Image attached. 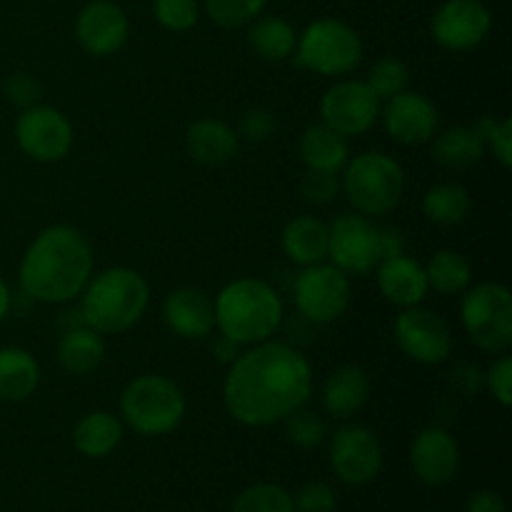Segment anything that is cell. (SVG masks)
<instances>
[{
  "label": "cell",
  "instance_id": "9",
  "mask_svg": "<svg viewBox=\"0 0 512 512\" xmlns=\"http://www.w3.org/2000/svg\"><path fill=\"white\" fill-rule=\"evenodd\" d=\"M350 298V280L348 275L333 263H315L305 265L293 283L295 308L310 323H333L348 310Z\"/></svg>",
  "mask_w": 512,
  "mask_h": 512
},
{
  "label": "cell",
  "instance_id": "21",
  "mask_svg": "<svg viewBox=\"0 0 512 512\" xmlns=\"http://www.w3.org/2000/svg\"><path fill=\"white\" fill-rule=\"evenodd\" d=\"M240 135L233 125L218 118H200L185 133V150L190 158L208 168L228 165L238 155Z\"/></svg>",
  "mask_w": 512,
  "mask_h": 512
},
{
  "label": "cell",
  "instance_id": "26",
  "mask_svg": "<svg viewBox=\"0 0 512 512\" xmlns=\"http://www.w3.org/2000/svg\"><path fill=\"white\" fill-rule=\"evenodd\" d=\"M55 355H58V363L65 373L70 375H90L93 370L100 368L105 358V343L103 335L98 330L88 328H73L58 340V348H55Z\"/></svg>",
  "mask_w": 512,
  "mask_h": 512
},
{
  "label": "cell",
  "instance_id": "13",
  "mask_svg": "<svg viewBox=\"0 0 512 512\" xmlns=\"http://www.w3.org/2000/svg\"><path fill=\"white\" fill-rule=\"evenodd\" d=\"M398 348L420 365L445 363L453 353V333L448 323L433 310L403 308L393 325Z\"/></svg>",
  "mask_w": 512,
  "mask_h": 512
},
{
  "label": "cell",
  "instance_id": "5",
  "mask_svg": "<svg viewBox=\"0 0 512 512\" xmlns=\"http://www.w3.org/2000/svg\"><path fill=\"white\" fill-rule=\"evenodd\" d=\"M185 408L188 403L180 385L165 375H140L120 395V415L145 438L173 433L183 423Z\"/></svg>",
  "mask_w": 512,
  "mask_h": 512
},
{
  "label": "cell",
  "instance_id": "41",
  "mask_svg": "<svg viewBox=\"0 0 512 512\" xmlns=\"http://www.w3.org/2000/svg\"><path fill=\"white\" fill-rule=\"evenodd\" d=\"M485 385L493 393V398L498 400L503 408H510L512 403V358L510 355H500L493 365L485 373Z\"/></svg>",
  "mask_w": 512,
  "mask_h": 512
},
{
  "label": "cell",
  "instance_id": "33",
  "mask_svg": "<svg viewBox=\"0 0 512 512\" xmlns=\"http://www.w3.org/2000/svg\"><path fill=\"white\" fill-rule=\"evenodd\" d=\"M365 83H368V88L378 95L380 103H385V100L395 98V95H400L403 90H408L410 70L403 60L393 58V55H385V58H380L378 63L370 68Z\"/></svg>",
  "mask_w": 512,
  "mask_h": 512
},
{
  "label": "cell",
  "instance_id": "47",
  "mask_svg": "<svg viewBox=\"0 0 512 512\" xmlns=\"http://www.w3.org/2000/svg\"><path fill=\"white\" fill-rule=\"evenodd\" d=\"M8 310H10V290L8 285H5V280L0 278V320L8 315Z\"/></svg>",
  "mask_w": 512,
  "mask_h": 512
},
{
  "label": "cell",
  "instance_id": "37",
  "mask_svg": "<svg viewBox=\"0 0 512 512\" xmlns=\"http://www.w3.org/2000/svg\"><path fill=\"white\" fill-rule=\"evenodd\" d=\"M475 130H478V135L483 138L485 150L488 148L493 150V155L500 160V165H503V168H510L512 165V120L510 118L495 120V118H490V115H485V118L478 120Z\"/></svg>",
  "mask_w": 512,
  "mask_h": 512
},
{
  "label": "cell",
  "instance_id": "24",
  "mask_svg": "<svg viewBox=\"0 0 512 512\" xmlns=\"http://www.w3.org/2000/svg\"><path fill=\"white\" fill-rule=\"evenodd\" d=\"M300 158L305 168L310 170H328V173H340L350 160L348 138L335 133L325 123L310 125L300 138Z\"/></svg>",
  "mask_w": 512,
  "mask_h": 512
},
{
  "label": "cell",
  "instance_id": "40",
  "mask_svg": "<svg viewBox=\"0 0 512 512\" xmlns=\"http://www.w3.org/2000/svg\"><path fill=\"white\" fill-rule=\"evenodd\" d=\"M275 128H278V120H275V113L268 108H250L248 113L240 118V138L250 140V143H265L275 135Z\"/></svg>",
  "mask_w": 512,
  "mask_h": 512
},
{
  "label": "cell",
  "instance_id": "23",
  "mask_svg": "<svg viewBox=\"0 0 512 512\" xmlns=\"http://www.w3.org/2000/svg\"><path fill=\"white\" fill-rule=\"evenodd\" d=\"M330 243V225L315 215H298L288 220L280 233V245L283 253L293 260L295 265H315L328 258Z\"/></svg>",
  "mask_w": 512,
  "mask_h": 512
},
{
  "label": "cell",
  "instance_id": "27",
  "mask_svg": "<svg viewBox=\"0 0 512 512\" xmlns=\"http://www.w3.org/2000/svg\"><path fill=\"white\" fill-rule=\"evenodd\" d=\"M73 443L85 458H108L123 443V423L108 410H95L75 425Z\"/></svg>",
  "mask_w": 512,
  "mask_h": 512
},
{
  "label": "cell",
  "instance_id": "31",
  "mask_svg": "<svg viewBox=\"0 0 512 512\" xmlns=\"http://www.w3.org/2000/svg\"><path fill=\"white\" fill-rule=\"evenodd\" d=\"M473 200L470 193L458 183H440L425 193L423 213L425 218L438 225H458L468 218Z\"/></svg>",
  "mask_w": 512,
  "mask_h": 512
},
{
  "label": "cell",
  "instance_id": "14",
  "mask_svg": "<svg viewBox=\"0 0 512 512\" xmlns=\"http://www.w3.org/2000/svg\"><path fill=\"white\" fill-rule=\"evenodd\" d=\"M330 465L343 483L368 485L383 468V445L365 425H343L330 443Z\"/></svg>",
  "mask_w": 512,
  "mask_h": 512
},
{
  "label": "cell",
  "instance_id": "10",
  "mask_svg": "<svg viewBox=\"0 0 512 512\" xmlns=\"http://www.w3.org/2000/svg\"><path fill=\"white\" fill-rule=\"evenodd\" d=\"M328 258L345 275H368L383 260L380 225L363 213H343L330 225Z\"/></svg>",
  "mask_w": 512,
  "mask_h": 512
},
{
  "label": "cell",
  "instance_id": "11",
  "mask_svg": "<svg viewBox=\"0 0 512 512\" xmlns=\"http://www.w3.org/2000/svg\"><path fill=\"white\" fill-rule=\"evenodd\" d=\"M380 108L383 103L365 80H340L325 90L320 100V118L343 138H355L368 133L378 123Z\"/></svg>",
  "mask_w": 512,
  "mask_h": 512
},
{
  "label": "cell",
  "instance_id": "1",
  "mask_svg": "<svg viewBox=\"0 0 512 512\" xmlns=\"http://www.w3.org/2000/svg\"><path fill=\"white\" fill-rule=\"evenodd\" d=\"M313 395V368L295 348L275 340L250 345L230 363L223 403L230 418L248 428L283 423Z\"/></svg>",
  "mask_w": 512,
  "mask_h": 512
},
{
  "label": "cell",
  "instance_id": "22",
  "mask_svg": "<svg viewBox=\"0 0 512 512\" xmlns=\"http://www.w3.org/2000/svg\"><path fill=\"white\" fill-rule=\"evenodd\" d=\"M370 398V378L363 368L348 363L335 368L328 375L323 388V408L325 413L338 420L353 418L355 413L365 408Z\"/></svg>",
  "mask_w": 512,
  "mask_h": 512
},
{
  "label": "cell",
  "instance_id": "34",
  "mask_svg": "<svg viewBox=\"0 0 512 512\" xmlns=\"http://www.w3.org/2000/svg\"><path fill=\"white\" fill-rule=\"evenodd\" d=\"M285 423V438L288 443H293L295 448L300 450H313L318 445H323L325 435H328V428H325V420L320 418L313 410L298 408L283 420Z\"/></svg>",
  "mask_w": 512,
  "mask_h": 512
},
{
  "label": "cell",
  "instance_id": "2",
  "mask_svg": "<svg viewBox=\"0 0 512 512\" xmlns=\"http://www.w3.org/2000/svg\"><path fill=\"white\" fill-rule=\"evenodd\" d=\"M93 278V248L80 230L50 225L28 245L20 285L38 303L58 305L78 298Z\"/></svg>",
  "mask_w": 512,
  "mask_h": 512
},
{
  "label": "cell",
  "instance_id": "3",
  "mask_svg": "<svg viewBox=\"0 0 512 512\" xmlns=\"http://www.w3.org/2000/svg\"><path fill=\"white\" fill-rule=\"evenodd\" d=\"M215 328L235 343L255 345L270 340L283 323V300L278 290L258 278H238L213 300Z\"/></svg>",
  "mask_w": 512,
  "mask_h": 512
},
{
  "label": "cell",
  "instance_id": "8",
  "mask_svg": "<svg viewBox=\"0 0 512 512\" xmlns=\"http://www.w3.org/2000/svg\"><path fill=\"white\" fill-rule=\"evenodd\" d=\"M460 318L468 338L485 353L503 355L512 345V295L500 283L465 290Z\"/></svg>",
  "mask_w": 512,
  "mask_h": 512
},
{
  "label": "cell",
  "instance_id": "16",
  "mask_svg": "<svg viewBox=\"0 0 512 512\" xmlns=\"http://www.w3.org/2000/svg\"><path fill=\"white\" fill-rule=\"evenodd\" d=\"M385 130L400 145H423L430 143L438 133L440 115L433 100L425 98L415 90H403L395 98L385 100V108H380Z\"/></svg>",
  "mask_w": 512,
  "mask_h": 512
},
{
  "label": "cell",
  "instance_id": "36",
  "mask_svg": "<svg viewBox=\"0 0 512 512\" xmlns=\"http://www.w3.org/2000/svg\"><path fill=\"white\" fill-rule=\"evenodd\" d=\"M153 13L165 30L185 33L198 23L200 5L198 0H153Z\"/></svg>",
  "mask_w": 512,
  "mask_h": 512
},
{
  "label": "cell",
  "instance_id": "6",
  "mask_svg": "<svg viewBox=\"0 0 512 512\" xmlns=\"http://www.w3.org/2000/svg\"><path fill=\"white\" fill-rule=\"evenodd\" d=\"M340 190L350 205L363 215H388L405 193V173L398 160L385 153H363L348 160L340 178Z\"/></svg>",
  "mask_w": 512,
  "mask_h": 512
},
{
  "label": "cell",
  "instance_id": "39",
  "mask_svg": "<svg viewBox=\"0 0 512 512\" xmlns=\"http://www.w3.org/2000/svg\"><path fill=\"white\" fill-rule=\"evenodd\" d=\"M295 512H335L338 495L325 483H308L298 490L293 498Z\"/></svg>",
  "mask_w": 512,
  "mask_h": 512
},
{
  "label": "cell",
  "instance_id": "45",
  "mask_svg": "<svg viewBox=\"0 0 512 512\" xmlns=\"http://www.w3.org/2000/svg\"><path fill=\"white\" fill-rule=\"evenodd\" d=\"M210 350H213V355H215V360H218V363L230 365L235 358H238L240 353H243V345L235 343L233 338H228V335L220 333L218 338L213 340V345H210Z\"/></svg>",
  "mask_w": 512,
  "mask_h": 512
},
{
  "label": "cell",
  "instance_id": "28",
  "mask_svg": "<svg viewBox=\"0 0 512 512\" xmlns=\"http://www.w3.org/2000/svg\"><path fill=\"white\" fill-rule=\"evenodd\" d=\"M295 43H298V33L293 25L278 15H265V18H255L248 30V45L258 58L268 60V63H283L295 53Z\"/></svg>",
  "mask_w": 512,
  "mask_h": 512
},
{
  "label": "cell",
  "instance_id": "19",
  "mask_svg": "<svg viewBox=\"0 0 512 512\" xmlns=\"http://www.w3.org/2000/svg\"><path fill=\"white\" fill-rule=\"evenodd\" d=\"M163 320L170 333L185 340H203L215 328V308L208 293L193 285L173 290L163 303Z\"/></svg>",
  "mask_w": 512,
  "mask_h": 512
},
{
  "label": "cell",
  "instance_id": "42",
  "mask_svg": "<svg viewBox=\"0 0 512 512\" xmlns=\"http://www.w3.org/2000/svg\"><path fill=\"white\" fill-rule=\"evenodd\" d=\"M3 90H5V95H8L10 103L20 105L23 110L38 103V98H40L38 80L28 73L8 75V80L3 83Z\"/></svg>",
  "mask_w": 512,
  "mask_h": 512
},
{
  "label": "cell",
  "instance_id": "17",
  "mask_svg": "<svg viewBox=\"0 0 512 512\" xmlns=\"http://www.w3.org/2000/svg\"><path fill=\"white\" fill-rule=\"evenodd\" d=\"M128 15L113 0H93L75 18V38L85 53L95 58L113 55L128 43Z\"/></svg>",
  "mask_w": 512,
  "mask_h": 512
},
{
  "label": "cell",
  "instance_id": "29",
  "mask_svg": "<svg viewBox=\"0 0 512 512\" xmlns=\"http://www.w3.org/2000/svg\"><path fill=\"white\" fill-rule=\"evenodd\" d=\"M485 155V143L475 128H448L443 133H435L433 138V158L445 168L463 170L480 163Z\"/></svg>",
  "mask_w": 512,
  "mask_h": 512
},
{
  "label": "cell",
  "instance_id": "32",
  "mask_svg": "<svg viewBox=\"0 0 512 512\" xmlns=\"http://www.w3.org/2000/svg\"><path fill=\"white\" fill-rule=\"evenodd\" d=\"M233 512H295V503L293 495L280 485L258 483L238 495Z\"/></svg>",
  "mask_w": 512,
  "mask_h": 512
},
{
  "label": "cell",
  "instance_id": "20",
  "mask_svg": "<svg viewBox=\"0 0 512 512\" xmlns=\"http://www.w3.org/2000/svg\"><path fill=\"white\" fill-rule=\"evenodd\" d=\"M378 288L388 303L398 308H415L428 298L430 285L423 265L400 253L378 263Z\"/></svg>",
  "mask_w": 512,
  "mask_h": 512
},
{
  "label": "cell",
  "instance_id": "4",
  "mask_svg": "<svg viewBox=\"0 0 512 512\" xmlns=\"http://www.w3.org/2000/svg\"><path fill=\"white\" fill-rule=\"evenodd\" d=\"M80 315L83 325L100 335H118L133 328L145 315L150 288L133 268H108L88 280L83 288Z\"/></svg>",
  "mask_w": 512,
  "mask_h": 512
},
{
  "label": "cell",
  "instance_id": "46",
  "mask_svg": "<svg viewBox=\"0 0 512 512\" xmlns=\"http://www.w3.org/2000/svg\"><path fill=\"white\" fill-rule=\"evenodd\" d=\"M380 238H383V260L403 253L405 238L398 228H380Z\"/></svg>",
  "mask_w": 512,
  "mask_h": 512
},
{
  "label": "cell",
  "instance_id": "15",
  "mask_svg": "<svg viewBox=\"0 0 512 512\" xmlns=\"http://www.w3.org/2000/svg\"><path fill=\"white\" fill-rule=\"evenodd\" d=\"M493 28V15L480 0H445L430 20V33L440 48L465 53L483 43Z\"/></svg>",
  "mask_w": 512,
  "mask_h": 512
},
{
  "label": "cell",
  "instance_id": "12",
  "mask_svg": "<svg viewBox=\"0 0 512 512\" xmlns=\"http://www.w3.org/2000/svg\"><path fill=\"white\" fill-rule=\"evenodd\" d=\"M73 125L50 105H30L15 123L18 148L35 163H58L73 148Z\"/></svg>",
  "mask_w": 512,
  "mask_h": 512
},
{
  "label": "cell",
  "instance_id": "44",
  "mask_svg": "<svg viewBox=\"0 0 512 512\" xmlns=\"http://www.w3.org/2000/svg\"><path fill=\"white\" fill-rule=\"evenodd\" d=\"M468 512H508L505 500L493 490H480L468 500Z\"/></svg>",
  "mask_w": 512,
  "mask_h": 512
},
{
  "label": "cell",
  "instance_id": "7",
  "mask_svg": "<svg viewBox=\"0 0 512 512\" xmlns=\"http://www.w3.org/2000/svg\"><path fill=\"white\" fill-rule=\"evenodd\" d=\"M295 60L325 78L353 73L363 60V40L358 30L338 18H318L298 35Z\"/></svg>",
  "mask_w": 512,
  "mask_h": 512
},
{
  "label": "cell",
  "instance_id": "18",
  "mask_svg": "<svg viewBox=\"0 0 512 512\" xmlns=\"http://www.w3.org/2000/svg\"><path fill=\"white\" fill-rule=\"evenodd\" d=\"M410 465L425 485H445L458 475L460 448L445 428L430 425L410 445Z\"/></svg>",
  "mask_w": 512,
  "mask_h": 512
},
{
  "label": "cell",
  "instance_id": "30",
  "mask_svg": "<svg viewBox=\"0 0 512 512\" xmlns=\"http://www.w3.org/2000/svg\"><path fill=\"white\" fill-rule=\"evenodd\" d=\"M425 278L428 285L440 295H458L470 288L473 280V268H470L468 258L455 250H438L425 265Z\"/></svg>",
  "mask_w": 512,
  "mask_h": 512
},
{
  "label": "cell",
  "instance_id": "38",
  "mask_svg": "<svg viewBox=\"0 0 512 512\" xmlns=\"http://www.w3.org/2000/svg\"><path fill=\"white\" fill-rule=\"evenodd\" d=\"M300 198L308 205H328L340 193V175L328 170H305L298 183Z\"/></svg>",
  "mask_w": 512,
  "mask_h": 512
},
{
  "label": "cell",
  "instance_id": "25",
  "mask_svg": "<svg viewBox=\"0 0 512 512\" xmlns=\"http://www.w3.org/2000/svg\"><path fill=\"white\" fill-rule=\"evenodd\" d=\"M40 365L28 350L0 348V400L23 403L38 390Z\"/></svg>",
  "mask_w": 512,
  "mask_h": 512
},
{
  "label": "cell",
  "instance_id": "35",
  "mask_svg": "<svg viewBox=\"0 0 512 512\" xmlns=\"http://www.w3.org/2000/svg\"><path fill=\"white\" fill-rule=\"evenodd\" d=\"M203 3L215 25L233 30L253 23L263 13L268 0H203Z\"/></svg>",
  "mask_w": 512,
  "mask_h": 512
},
{
  "label": "cell",
  "instance_id": "43",
  "mask_svg": "<svg viewBox=\"0 0 512 512\" xmlns=\"http://www.w3.org/2000/svg\"><path fill=\"white\" fill-rule=\"evenodd\" d=\"M450 383H453L460 393L475 395L485 388V373L478 368V365L463 363L458 365V368H453V373H450Z\"/></svg>",
  "mask_w": 512,
  "mask_h": 512
}]
</instances>
